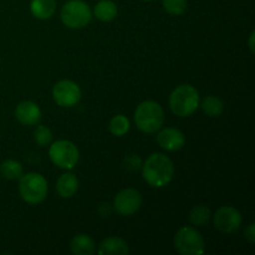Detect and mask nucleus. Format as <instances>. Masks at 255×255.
<instances>
[{"instance_id":"nucleus-1","label":"nucleus","mask_w":255,"mask_h":255,"mask_svg":"<svg viewBox=\"0 0 255 255\" xmlns=\"http://www.w3.org/2000/svg\"><path fill=\"white\" fill-rule=\"evenodd\" d=\"M174 167L171 159L162 153H153L142 164L144 181L154 188L167 186L173 178Z\"/></svg>"},{"instance_id":"nucleus-2","label":"nucleus","mask_w":255,"mask_h":255,"mask_svg":"<svg viewBox=\"0 0 255 255\" xmlns=\"http://www.w3.org/2000/svg\"><path fill=\"white\" fill-rule=\"evenodd\" d=\"M169 107L178 117H188L199 107V94L192 85H181L172 91Z\"/></svg>"},{"instance_id":"nucleus-3","label":"nucleus","mask_w":255,"mask_h":255,"mask_svg":"<svg viewBox=\"0 0 255 255\" xmlns=\"http://www.w3.org/2000/svg\"><path fill=\"white\" fill-rule=\"evenodd\" d=\"M164 121L163 109L156 101H143L134 111V122L138 129L146 133H154Z\"/></svg>"},{"instance_id":"nucleus-4","label":"nucleus","mask_w":255,"mask_h":255,"mask_svg":"<svg viewBox=\"0 0 255 255\" xmlns=\"http://www.w3.org/2000/svg\"><path fill=\"white\" fill-rule=\"evenodd\" d=\"M47 182L41 174L27 173L20 177L19 192L21 198L29 204H39L47 196Z\"/></svg>"},{"instance_id":"nucleus-5","label":"nucleus","mask_w":255,"mask_h":255,"mask_svg":"<svg viewBox=\"0 0 255 255\" xmlns=\"http://www.w3.org/2000/svg\"><path fill=\"white\" fill-rule=\"evenodd\" d=\"M60 16L70 29H81L91 21L92 11L82 0H70L62 6Z\"/></svg>"},{"instance_id":"nucleus-6","label":"nucleus","mask_w":255,"mask_h":255,"mask_svg":"<svg viewBox=\"0 0 255 255\" xmlns=\"http://www.w3.org/2000/svg\"><path fill=\"white\" fill-rule=\"evenodd\" d=\"M174 248L182 255H199L204 253L203 237L192 227H183L174 236Z\"/></svg>"},{"instance_id":"nucleus-7","label":"nucleus","mask_w":255,"mask_h":255,"mask_svg":"<svg viewBox=\"0 0 255 255\" xmlns=\"http://www.w3.org/2000/svg\"><path fill=\"white\" fill-rule=\"evenodd\" d=\"M49 156L55 166L64 169L74 168L80 158L77 147L66 139L54 142L49 149Z\"/></svg>"},{"instance_id":"nucleus-8","label":"nucleus","mask_w":255,"mask_h":255,"mask_svg":"<svg viewBox=\"0 0 255 255\" xmlns=\"http://www.w3.org/2000/svg\"><path fill=\"white\" fill-rule=\"evenodd\" d=\"M52 97L59 106H76L81 100V90L71 80H61L56 82L52 89Z\"/></svg>"},{"instance_id":"nucleus-9","label":"nucleus","mask_w":255,"mask_h":255,"mask_svg":"<svg viewBox=\"0 0 255 255\" xmlns=\"http://www.w3.org/2000/svg\"><path fill=\"white\" fill-rule=\"evenodd\" d=\"M142 206V196L137 189L126 188L117 193L114 201V208L120 216H132Z\"/></svg>"},{"instance_id":"nucleus-10","label":"nucleus","mask_w":255,"mask_h":255,"mask_svg":"<svg viewBox=\"0 0 255 255\" xmlns=\"http://www.w3.org/2000/svg\"><path fill=\"white\" fill-rule=\"evenodd\" d=\"M242 224V214L231 206L221 207L214 214V226L222 233H233Z\"/></svg>"},{"instance_id":"nucleus-11","label":"nucleus","mask_w":255,"mask_h":255,"mask_svg":"<svg viewBox=\"0 0 255 255\" xmlns=\"http://www.w3.org/2000/svg\"><path fill=\"white\" fill-rule=\"evenodd\" d=\"M184 142H186L184 134L179 129L173 128V127L162 129L157 134V143L159 144V147L169 152L181 149L184 146Z\"/></svg>"},{"instance_id":"nucleus-12","label":"nucleus","mask_w":255,"mask_h":255,"mask_svg":"<svg viewBox=\"0 0 255 255\" xmlns=\"http://www.w3.org/2000/svg\"><path fill=\"white\" fill-rule=\"evenodd\" d=\"M15 117L20 124L25 126H34L41 120V111L35 102L22 101L16 106Z\"/></svg>"},{"instance_id":"nucleus-13","label":"nucleus","mask_w":255,"mask_h":255,"mask_svg":"<svg viewBox=\"0 0 255 255\" xmlns=\"http://www.w3.org/2000/svg\"><path fill=\"white\" fill-rule=\"evenodd\" d=\"M128 252L127 243L119 237H110L104 239L99 246V254L101 255H127Z\"/></svg>"},{"instance_id":"nucleus-14","label":"nucleus","mask_w":255,"mask_h":255,"mask_svg":"<svg viewBox=\"0 0 255 255\" xmlns=\"http://www.w3.org/2000/svg\"><path fill=\"white\" fill-rule=\"evenodd\" d=\"M79 189V179L72 173H64L56 182V191L62 198H70Z\"/></svg>"},{"instance_id":"nucleus-15","label":"nucleus","mask_w":255,"mask_h":255,"mask_svg":"<svg viewBox=\"0 0 255 255\" xmlns=\"http://www.w3.org/2000/svg\"><path fill=\"white\" fill-rule=\"evenodd\" d=\"M30 10L37 19H50L56 10V0H31Z\"/></svg>"},{"instance_id":"nucleus-16","label":"nucleus","mask_w":255,"mask_h":255,"mask_svg":"<svg viewBox=\"0 0 255 255\" xmlns=\"http://www.w3.org/2000/svg\"><path fill=\"white\" fill-rule=\"evenodd\" d=\"M70 249L75 255H91L95 253V243L86 234H79L72 238Z\"/></svg>"},{"instance_id":"nucleus-17","label":"nucleus","mask_w":255,"mask_h":255,"mask_svg":"<svg viewBox=\"0 0 255 255\" xmlns=\"http://www.w3.org/2000/svg\"><path fill=\"white\" fill-rule=\"evenodd\" d=\"M94 14L101 21H111L117 16V5L111 0H101L95 6Z\"/></svg>"},{"instance_id":"nucleus-18","label":"nucleus","mask_w":255,"mask_h":255,"mask_svg":"<svg viewBox=\"0 0 255 255\" xmlns=\"http://www.w3.org/2000/svg\"><path fill=\"white\" fill-rule=\"evenodd\" d=\"M0 173L6 179H19L22 176V166L15 159H6L0 166Z\"/></svg>"},{"instance_id":"nucleus-19","label":"nucleus","mask_w":255,"mask_h":255,"mask_svg":"<svg viewBox=\"0 0 255 255\" xmlns=\"http://www.w3.org/2000/svg\"><path fill=\"white\" fill-rule=\"evenodd\" d=\"M202 110L208 115L209 117H218L221 116L224 110V104L219 97L208 96L202 102Z\"/></svg>"},{"instance_id":"nucleus-20","label":"nucleus","mask_w":255,"mask_h":255,"mask_svg":"<svg viewBox=\"0 0 255 255\" xmlns=\"http://www.w3.org/2000/svg\"><path fill=\"white\" fill-rule=\"evenodd\" d=\"M212 213L211 209L206 206H196L189 213V221L193 226L197 227H203L211 219Z\"/></svg>"},{"instance_id":"nucleus-21","label":"nucleus","mask_w":255,"mask_h":255,"mask_svg":"<svg viewBox=\"0 0 255 255\" xmlns=\"http://www.w3.org/2000/svg\"><path fill=\"white\" fill-rule=\"evenodd\" d=\"M129 129V121L124 115H117L110 121V131L114 136L121 137L128 132Z\"/></svg>"},{"instance_id":"nucleus-22","label":"nucleus","mask_w":255,"mask_h":255,"mask_svg":"<svg viewBox=\"0 0 255 255\" xmlns=\"http://www.w3.org/2000/svg\"><path fill=\"white\" fill-rule=\"evenodd\" d=\"M163 7L168 14L182 15L187 9V0H162Z\"/></svg>"},{"instance_id":"nucleus-23","label":"nucleus","mask_w":255,"mask_h":255,"mask_svg":"<svg viewBox=\"0 0 255 255\" xmlns=\"http://www.w3.org/2000/svg\"><path fill=\"white\" fill-rule=\"evenodd\" d=\"M34 139L39 146L45 147L51 143L52 133L46 126H37L34 132Z\"/></svg>"},{"instance_id":"nucleus-24","label":"nucleus","mask_w":255,"mask_h":255,"mask_svg":"<svg viewBox=\"0 0 255 255\" xmlns=\"http://www.w3.org/2000/svg\"><path fill=\"white\" fill-rule=\"evenodd\" d=\"M125 167H126V169H128V171L131 172L137 171V169H139L142 167L141 158H139L137 154H129V156L125 159Z\"/></svg>"},{"instance_id":"nucleus-25","label":"nucleus","mask_w":255,"mask_h":255,"mask_svg":"<svg viewBox=\"0 0 255 255\" xmlns=\"http://www.w3.org/2000/svg\"><path fill=\"white\" fill-rule=\"evenodd\" d=\"M244 234H246V238L248 239V242H251V243H254V242H255V231H254V224L253 223L249 224V227L246 229Z\"/></svg>"},{"instance_id":"nucleus-26","label":"nucleus","mask_w":255,"mask_h":255,"mask_svg":"<svg viewBox=\"0 0 255 255\" xmlns=\"http://www.w3.org/2000/svg\"><path fill=\"white\" fill-rule=\"evenodd\" d=\"M254 35H255V32L252 31L251 37H249V47H251L252 52H254Z\"/></svg>"},{"instance_id":"nucleus-27","label":"nucleus","mask_w":255,"mask_h":255,"mask_svg":"<svg viewBox=\"0 0 255 255\" xmlns=\"http://www.w3.org/2000/svg\"><path fill=\"white\" fill-rule=\"evenodd\" d=\"M146 1H152V0H146Z\"/></svg>"}]
</instances>
